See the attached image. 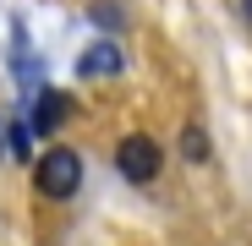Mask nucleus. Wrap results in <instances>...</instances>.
I'll return each mask as SVG.
<instances>
[{
	"instance_id": "obj_4",
	"label": "nucleus",
	"mask_w": 252,
	"mask_h": 246,
	"mask_svg": "<svg viewBox=\"0 0 252 246\" xmlns=\"http://www.w3.org/2000/svg\"><path fill=\"white\" fill-rule=\"evenodd\" d=\"M121 71H126V55H121V44H115L110 33H99L94 44L77 55V77H82V82H110V77H121Z\"/></svg>"
},
{
	"instance_id": "obj_1",
	"label": "nucleus",
	"mask_w": 252,
	"mask_h": 246,
	"mask_svg": "<svg viewBox=\"0 0 252 246\" xmlns=\"http://www.w3.org/2000/svg\"><path fill=\"white\" fill-rule=\"evenodd\" d=\"M33 186H38V197H50V202H66V197H77V186H82V153L77 148H44L33 159Z\"/></svg>"
},
{
	"instance_id": "obj_8",
	"label": "nucleus",
	"mask_w": 252,
	"mask_h": 246,
	"mask_svg": "<svg viewBox=\"0 0 252 246\" xmlns=\"http://www.w3.org/2000/svg\"><path fill=\"white\" fill-rule=\"evenodd\" d=\"M241 22H247V27H252V0H241Z\"/></svg>"
},
{
	"instance_id": "obj_7",
	"label": "nucleus",
	"mask_w": 252,
	"mask_h": 246,
	"mask_svg": "<svg viewBox=\"0 0 252 246\" xmlns=\"http://www.w3.org/2000/svg\"><path fill=\"white\" fill-rule=\"evenodd\" d=\"M88 17H94L104 33H115V27H121V6H115V0H94V6H88Z\"/></svg>"
},
{
	"instance_id": "obj_3",
	"label": "nucleus",
	"mask_w": 252,
	"mask_h": 246,
	"mask_svg": "<svg viewBox=\"0 0 252 246\" xmlns=\"http://www.w3.org/2000/svg\"><path fill=\"white\" fill-rule=\"evenodd\" d=\"M22 115H28V132H33V137H55V132L66 126V115H71V93L38 82V88H33V104H28Z\"/></svg>"
},
{
	"instance_id": "obj_5",
	"label": "nucleus",
	"mask_w": 252,
	"mask_h": 246,
	"mask_svg": "<svg viewBox=\"0 0 252 246\" xmlns=\"http://www.w3.org/2000/svg\"><path fill=\"white\" fill-rule=\"evenodd\" d=\"M6 153H11L17 164H28V153H33V132H28V115H22V109L6 115Z\"/></svg>"
},
{
	"instance_id": "obj_2",
	"label": "nucleus",
	"mask_w": 252,
	"mask_h": 246,
	"mask_svg": "<svg viewBox=\"0 0 252 246\" xmlns=\"http://www.w3.org/2000/svg\"><path fill=\"white\" fill-rule=\"evenodd\" d=\"M115 170H121V181L148 186V181H159V170H164V148H159L148 132H126V137L115 142Z\"/></svg>"
},
{
	"instance_id": "obj_9",
	"label": "nucleus",
	"mask_w": 252,
	"mask_h": 246,
	"mask_svg": "<svg viewBox=\"0 0 252 246\" xmlns=\"http://www.w3.org/2000/svg\"><path fill=\"white\" fill-rule=\"evenodd\" d=\"M0 159H6V115H0Z\"/></svg>"
},
{
	"instance_id": "obj_6",
	"label": "nucleus",
	"mask_w": 252,
	"mask_h": 246,
	"mask_svg": "<svg viewBox=\"0 0 252 246\" xmlns=\"http://www.w3.org/2000/svg\"><path fill=\"white\" fill-rule=\"evenodd\" d=\"M181 159L187 164H208V132L203 126H187L181 132Z\"/></svg>"
}]
</instances>
